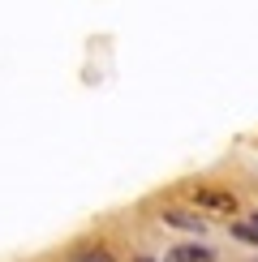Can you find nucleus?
Listing matches in <instances>:
<instances>
[{
    "label": "nucleus",
    "mask_w": 258,
    "mask_h": 262,
    "mask_svg": "<svg viewBox=\"0 0 258 262\" xmlns=\"http://www.w3.org/2000/svg\"><path fill=\"white\" fill-rule=\"evenodd\" d=\"M168 262H215L211 249H202V245H177L168 254Z\"/></svg>",
    "instance_id": "nucleus-1"
},
{
    "label": "nucleus",
    "mask_w": 258,
    "mask_h": 262,
    "mask_svg": "<svg viewBox=\"0 0 258 262\" xmlns=\"http://www.w3.org/2000/svg\"><path fill=\"white\" fill-rule=\"evenodd\" d=\"M164 224H172V228H189V232H202V224L198 215H189V211H164Z\"/></svg>",
    "instance_id": "nucleus-2"
},
{
    "label": "nucleus",
    "mask_w": 258,
    "mask_h": 262,
    "mask_svg": "<svg viewBox=\"0 0 258 262\" xmlns=\"http://www.w3.org/2000/svg\"><path fill=\"white\" fill-rule=\"evenodd\" d=\"M198 202H202V206H211V211H228V215L236 211V202L228 198V193H211V189H202V193H198Z\"/></svg>",
    "instance_id": "nucleus-3"
},
{
    "label": "nucleus",
    "mask_w": 258,
    "mask_h": 262,
    "mask_svg": "<svg viewBox=\"0 0 258 262\" xmlns=\"http://www.w3.org/2000/svg\"><path fill=\"white\" fill-rule=\"evenodd\" d=\"M69 262H116V258L107 254V249H99V245H86V249H73Z\"/></svg>",
    "instance_id": "nucleus-4"
},
{
    "label": "nucleus",
    "mask_w": 258,
    "mask_h": 262,
    "mask_svg": "<svg viewBox=\"0 0 258 262\" xmlns=\"http://www.w3.org/2000/svg\"><path fill=\"white\" fill-rule=\"evenodd\" d=\"M232 236H241V241H254L258 245V228L250 220H241V224H232Z\"/></svg>",
    "instance_id": "nucleus-5"
},
{
    "label": "nucleus",
    "mask_w": 258,
    "mask_h": 262,
    "mask_svg": "<svg viewBox=\"0 0 258 262\" xmlns=\"http://www.w3.org/2000/svg\"><path fill=\"white\" fill-rule=\"evenodd\" d=\"M250 224H254V228H258V211H254V215H250Z\"/></svg>",
    "instance_id": "nucleus-6"
},
{
    "label": "nucleus",
    "mask_w": 258,
    "mask_h": 262,
    "mask_svg": "<svg viewBox=\"0 0 258 262\" xmlns=\"http://www.w3.org/2000/svg\"><path fill=\"white\" fill-rule=\"evenodd\" d=\"M138 262H150V258H138Z\"/></svg>",
    "instance_id": "nucleus-7"
}]
</instances>
